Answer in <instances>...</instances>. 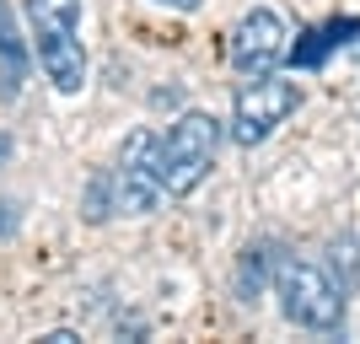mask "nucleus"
Instances as JSON below:
<instances>
[{
  "label": "nucleus",
  "instance_id": "obj_8",
  "mask_svg": "<svg viewBox=\"0 0 360 344\" xmlns=\"http://www.w3.org/2000/svg\"><path fill=\"white\" fill-rule=\"evenodd\" d=\"M280 248L274 242H248L237 253V274H231V291H237V301H264V291H274V269H280Z\"/></svg>",
  "mask_w": 360,
  "mask_h": 344
},
{
  "label": "nucleus",
  "instance_id": "obj_5",
  "mask_svg": "<svg viewBox=\"0 0 360 344\" xmlns=\"http://www.w3.org/2000/svg\"><path fill=\"white\" fill-rule=\"evenodd\" d=\"M301 108V87L296 81H280V75H258V81H242L237 87V103H231V124H226V135L237 140V146H264V140L280 129Z\"/></svg>",
  "mask_w": 360,
  "mask_h": 344
},
{
  "label": "nucleus",
  "instance_id": "obj_11",
  "mask_svg": "<svg viewBox=\"0 0 360 344\" xmlns=\"http://www.w3.org/2000/svg\"><path fill=\"white\" fill-rule=\"evenodd\" d=\"M150 6H167V11H178V16H194L205 0H150Z\"/></svg>",
  "mask_w": 360,
  "mask_h": 344
},
{
  "label": "nucleus",
  "instance_id": "obj_6",
  "mask_svg": "<svg viewBox=\"0 0 360 344\" xmlns=\"http://www.w3.org/2000/svg\"><path fill=\"white\" fill-rule=\"evenodd\" d=\"M32 65H38L32 60V38L22 32L11 0H0V103H16V97H22Z\"/></svg>",
  "mask_w": 360,
  "mask_h": 344
},
{
  "label": "nucleus",
  "instance_id": "obj_10",
  "mask_svg": "<svg viewBox=\"0 0 360 344\" xmlns=\"http://www.w3.org/2000/svg\"><path fill=\"white\" fill-rule=\"evenodd\" d=\"M16 226H22V205L11 194H0V237H16Z\"/></svg>",
  "mask_w": 360,
  "mask_h": 344
},
{
  "label": "nucleus",
  "instance_id": "obj_4",
  "mask_svg": "<svg viewBox=\"0 0 360 344\" xmlns=\"http://www.w3.org/2000/svg\"><path fill=\"white\" fill-rule=\"evenodd\" d=\"M290 54V27L274 6H253L242 11L226 32V65L237 81H258V75H274V65Z\"/></svg>",
  "mask_w": 360,
  "mask_h": 344
},
{
  "label": "nucleus",
  "instance_id": "obj_7",
  "mask_svg": "<svg viewBox=\"0 0 360 344\" xmlns=\"http://www.w3.org/2000/svg\"><path fill=\"white\" fill-rule=\"evenodd\" d=\"M355 32H360V16H333V22H323V27L301 32L296 44H290V54H285L290 70H317L333 49H355Z\"/></svg>",
  "mask_w": 360,
  "mask_h": 344
},
{
  "label": "nucleus",
  "instance_id": "obj_1",
  "mask_svg": "<svg viewBox=\"0 0 360 344\" xmlns=\"http://www.w3.org/2000/svg\"><path fill=\"white\" fill-rule=\"evenodd\" d=\"M221 140H226V124L215 113H205V108L178 113L162 135L150 140V172L167 189V199H188L210 178L215 156H221Z\"/></svg>",
  "mask_w": 360,
  "mask_h": 344
},
{
  "label": "nucleus",
  "instance_id": "obj_2",
  "mask_svg": "<svg viewBox=\"0 0 360 344\" xmlns=\"http://www.w3.org/2000/svg\"><path fill=\"white\" fill-rule=\"evenodd\" d=\"M32 60L60 97L86 87V44H81V0H22Z\"/></svg>",
  "mask_w": 360,
  "mask_h": 344
},
{
  "label": "nucleus",
  "instance_id": "obj_13",
  "mask_svg": "<svg viewBox=\"0 0 360 344\" xmlns=\"http://www.w3.org/2000/svg\"><path fill=\"white\" fill-rule=\"evenodd\" d=\"M11 151H16V140H11V135H6V129H0V167L11 162Z\"/></svg>",
  "mask_w": 360,
  "mask_h": 344
},
{
  "label": "nucleus",
  "instance_id": "obj_9",
  "mask_svg": "<svg viewBox=\"0 0 360 344\" xmlns=\"http://www.w3.org/2000/svg\"><path fill=\"white\" fill-rule=\"evenodd\" d=\"M328 253H333V274H339V285H345V291H355V242L339 237Z\"/></svg>",
  "mask_w": 360,
  "mask_h": 344
},
{
  "label": "nucleus",
  "instance_id": "obj_3",
  "mask_svg": "<svg viewBox=\"0 0 360 344\" xmlns=\"http://www.w3.org/2000/svg\"><path fill=\"white\" fill-rule=\"evenodd\" d=\"M274 296H280V317L307 333H345V307L349 291L333 280L323 264L307 258H280L274 269Z\"/></svg>",
  "mask_w": 360,
  "mask_h": 344
},
{
  "label": "nucleus",
  "instance_id": "obj_12",
  "mask_svg": "<svg viewBox=\"0 0 360 344\" xmlns=\"http://www.w3.org/2000/svg\"><path fill=\"white\" fill-rule=\"evenodd\" d=\"M44 339L49 344H70V339H81V333H75V329H54V333H44Z\"/></svg>",
  "mask_w": 360,
  "mask_h": 344
}]
</instances>
